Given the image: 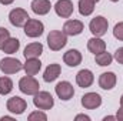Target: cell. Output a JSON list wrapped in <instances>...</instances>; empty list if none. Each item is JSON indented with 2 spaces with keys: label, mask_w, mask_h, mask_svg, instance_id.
<instances>
[{
  "label": "cell",
  "mask_w": 123,
  "mask_h": 121,
  "mask_svg": "<svg viewBox=\"0 0 123 121\" xmlns=\"http://www.w3.org/2000/svg\"><path fill=\"white\" fill-rule=\"evenodd\" d=\"M66 43H67V34H64L63 30H53L47 36V46L53 51L62 50L66 46Z\"/></svg>",
  "instance_id": "cell-1"
},
{
  "label": "cell",
  "mask_w": 123,
  "mask_h": 121,
  "mask_svg": "<svg viewBox=\"0 0 123 121\" xmlns=\"http://www.w3.org/2000/svg\"><path fill=\"white\" fill-rule=\"evenodd\" d=\"M19 90L22 91L23 94L34 95L36 93L40 91V84H39V81L33 76H26V77L20 78V81H19Z\"/></svg>",
  "instance_id": "cell-2"
},
{
  "label": "cell",
  "mask_w": 123,
  "mask_h": 121,
  "mask_svg": "<svg viewBox=\"0 0 123 121\" xmlns=\"http://www.w3.org/2000/svg\"><path fill=\"white\" fill-rule=\"evenodd\" d=\"M33 104L39 110H50L55 105V100H53V97H52L50 93H47V91H39V93L34 94Z\"/></svg>",
  "instance_id": "cell-3"
},
{
  "label": "cell",
  "mask_w": 123,
  "mask_h": 121,
  "mask_svg": "<svg viewBox=\"0 0 123 121\" xmlns=\"http://www.w3.org/2000/svg\"><path fill=\"white\" fill-rule=\"evenodd\" d=\"M107 27H109V22L103 16H96L89 23V29H90V31H92V34L94 37L105 36L107 33Z\"/></svg>",
  "instance_id": "cell-4"
},
{
  "label": "cell",
  "mask_w": 123,
  "mask_h": 121,
  "mask_svg": "<svg viewBox=\"0 0 123 121\" xmlns=\"http://www.w3.org/2000/svg\"><path fill=\"white\" fill-rule=\"evenodd\" d=\"M22 68H23V64L17 59L4 57L0 60V71L4 74H14V73H19Z\"/></svg>",
  "instance_id": "cell-5"
},
{
  "label": "cell",
  "mask_w": 123,
  "mask_h": 121,
  "mask_svg": "<svg viewBox=\"0 0 123 121\" xmlns=\"http://www.w3.org/2000/svg\"><path fill=\"white\" fill-rule=\"evenodd\" d=\"M23 27H25V34L30 38L40 37L44 31V24L40 20H36V19H29Z\"/></svg>",
  "instance_id": "cell-6"
},
{
  "label": "cell",
  "mask_w": 123,
  "mask_h": 121,
  "mask_svg": "<svg viewBox=\"0 0 123 121\" xmlns=\"http://www.w3.org/2000/svg\"><path fill=\"white\" fill-rule=\"evenodd\" d=\"M29 14L25 9H20V7H16L13 9L10 13H9V22L14 26V27H23L26 24V22L29 20Z\"/></svg>",
  "instance_id": "cell-7"
},
{
  "label": "cell",
  "mask_w": 123,
  "mask_h": 121,
  "mask_svg": "<svg viewBox=\"0 0 123 121\" xmlns=\"http://www.w3.org/2000/svg\"><path fill=\"white\" fill-rule=\"evenodd\" d=\"M6 107H7V110H9L12 114L20 116V114H23V113H25V110L27 108V103H26V100H25V98L14 95V97H12V98H9V100H7Z\"/></svg>",
  "instance_id": "cell-8"
},
{
  "label": "cell",
  "mask_w": 123,
  "mask_h": 121,
  "mask_svg": "<svg viewBox=\"0 0 123 121\" xmlns=\"http://www.w3.org/2000/svg\"><path fill=\"white\" fill-rule=\"evenodd\" d=\"M55 91H56L57 97L60 100H63V101H69L74 95V88H73V86L69 81H60V83H57L56 87H55Z\"/></svg>",
  "instance_id": "cell-9"
},
{
  "label": "cell",
  "mask_w": 123,
  "mask_h": 121,
  "mask_svg": "<svg viewBox=\"0 0 123 121\" xmlns=\"http://www.w3.org/2000/svg\"><path fill=\"white\" fill-rule=\"evenodd\" d=\"M55 11L62 19H69L73 14V3L72 0H57L55 4Z\"/></svg>",
  "instance_id": "cell-10"
},
{
  "label": "cell",
  "mask_w": 123,
  "mask_h": 121,
  "mask_svg": "<svg viewBox=\"0 0 123 121\" xmlns=\"http://www.w3.org/2000/svg\"><path fill=\"white\" fill-rule=\"evenodd\" d=\"M82 105L86 110H94L102 105V97L97 93H86L82 97Z\"/></svg>",
  "instance_id": "cell-11"
},
{
  "label": "cell",
  "mask_w": 123,
  "mask_h": 121,
  "mask_svg": "<svg viewBox=\"0 0 123 121\" xmlns=\"http://www.w3.org/2000/svg\"><path fill=\"white\" fill-rule=\"evenodd\" d=\"M93 81H94V76H93L92 71L87 70V68H83V70H80V71L76 74V83H77V86L82 87V88L90 87L93 84Z\"/></svg>",
  "instance_id": "cell-12"
},
{
  "label": "cell",
  "mask_w": 123,
  "mask_h": 121,
  "mask_svg": "<svg viewBox=\"0 0 123 121\" xmlns=\"http://www.w3.org/2000/svg\"><path fill=\"white\" fill-rule=\"evenodd\" d=\"M83 23L80 20H67L64 24H63V33L67 34V36H77L83 31Z\"/></svg>",
  "instance_id": "cell-13"
},
{
  "label": "cell",
  "mask_w": 123,
  "mask_h": 121,
  "mask_svg": "<svg viewBox=\"0 0 123 121\" xmlns=\"http://www.w3.org/2000/svg\"><path fill=\"white\" fill-rule=\"evenodd\" d=\"M82 53L79 51V50H76V49H70V50H67L64 54H63V61H64V64H67L69 67H76V66H79L80 63H82Z\"/></svg>",
  "instance_id": "cell-14"
},
{
  "label": "cell",
  "mask_w": 123,
  "mask_h": 121,
  "mask_svg": "<svg viewBox=\"0 0 123 121\" xmlns=\"http://www.w3.org/2000/svg\"><path fill=\"white\" fill-rule=\"evenodd\" d=\"M116 74L112 73V71H107V73H102L100 77H99V86L100 88L103 90H112L115 86H116Z\"/></svg>",
  "instance_id": "cell-15"
},
{
  "label": "cell",
  "mask_w": 123,
  "mask_h": 121,
  "mask_svg": "<svg viewBox=\"0 0 123 121\" xmlns=\"http://www.w3.org/2000/svg\"><path fill=\"white\" fill-rule=\"evenodd\" d=\"M30 7H31V10H33L34 14H37V16H44V14H47V13L50 11L52 4H50L49 0H33L31 4H30Z\"/></svg>",
  "instance_id": "cell-16"
},
{
  "label": "cell",
  "mask_w": 123,
  "mask_h": 121,
  "mask_svg": "<svg viewBox=\"0 0 123 121\" xmlns=\"http://www.w3.org/2000/svg\"><path fill=\"white\" fill-rule=\"evenodd\" d=\"M60 73H62L60 64H57V63L49 64V66L46 67V70H44L43 80H44L46 83H52V81H55V80H56V78L60 76Z\"/></svg>",
  "instance_id": "cell-17"
},
{
  "label": "cell",
  "mask_w": 123,
  "mask_h": 121,
  "mask_svg": "<svg viewBox=\"0 0 123 121\" xmlns=\"http://www.w3.org/2000/svg\"><path fill=\"white\" fill-rule=\"evenodd\" d=\"M42 68V61L39 59H26V63L23 64V70L26 76H36Z\"/></svg>",
  "instance_id": "cell-18"
},
{
  "label": "cell",
  "mask_w": 123,
  "mask_h": 121,
  "mask_svg": "<svg viewBox=\"0 0 123 121\" xmlns=\"http://www.w3.org/2000/svg\"><path fill=\"white\" fill-rule=\"evenodd\" d=\"M43 53V44L42 43H30L25 47V57L26 59H39Z\"/></svg>",
  "instance_id": "cell-19"
},
{
  "label": "cell",
  "mask_w": 123,
  "mask_h": 121,
  "mask_svg": "<svg viewBox=\"0 0 123 121\" xmlns=\"http://www.w3.org/2000/svg\"><path fill=\"white\" fill-rule=\"evenodd\" d=\"M87 49L93 54H99V53H102V51L106 50V43L100 37H92L87 41Z\"/></svg>",
  "instance_id": "cell-20"
},
{
  "label": "cell",
  "mask_w": 123,
  "mask_h": 121,
  "mask_svg": "<svg viewBox=\"0 0 123 121\" xmlns=\"http://www.w3.org/2000/svg\"><path fill=\"white\" fill-rule=\"evenodd\" d=\"M19 47H20L19 38H16V37H9V38L6 40V43H4V46H3L1 50H3L6 54H14V53L19 50Z\"/></svg>",
  "instance_id": "cell-21"
},
{
  "label": "cell",
  "mask_w": 123,
  "mask_h": 121,
  "mask_svg": "<svg viewBox=\"0 0 123 121\" xmlns=\"http://www.w3.org/2000/svg\"><path fill=\"white\" fill-rule=\"evenodd\" d=\"M94 61H96V64H99L100 67H106V66H110V64H112L113 56L105 50V51H102V53H99V54H94Z\"/></svg>",
  "instance_id": "cell-22"
},
{
  "label": "cell",
  "mask_w": 123,
  "mask_h": 121,
  "mask_svg": "<svg viewBox=\"0 0 123 121\" xmlns=\"http://www.w3.org/2000/svg\"><path fill=\"white\" fill-rule=\"evenodd\" d=\"M94 11V3L92 0H79V13L82 16H90Z\"/></svg>",
  "instance_id": "cell-23"
},
{
  "label": "cell",
  "mask_w": 123,
  "mask_h": 121,
  "mask_svg": "<svg viewBox=\"0 0 123 121\" xmlns=\"http://www.w3.org/2000/svg\"><path fill=\"white\" fill-rule=\"evenodd\" d=\"M13 90V81L10 77H0V94L6 95Z\"/></svg>",
  "instance_id": "cell-24"
},
{
  "label": "cell",
  "mask_w": 123,
  "mask_h": 121,
  "mask_svg": "<svg viewBox=\"0 0 123 121\" xmlns=\"http://www.w3.org/2000/svg\"><path fill=\"white\" fill-rule=\"evenodd\" d=\"M27 118H29V121H39V120L40 121H46L47 120V116H46L43 111H33Z\"/></svg>",
  "instance_id": "cell-25"
},
{
  "label": "cell",
  "mask_w": 123,
  "mask_h": 121,
  "mask_svg": "<svg viewBox=\"0 0 123 121\" xmlns=\"http://www.w3.org/2000/svg\"><path fill=\"white\" fill-rule=\"evenodd\" d=\"M9 37H10V31L6 27H0V50L3 49V46H4V43Z\"/></svg>",
  "instance_id": "cell-26"
},
{
  "label": "cell",
  "mask_w": 123,
  "mask_h": 121,
  "mask_svg": "<svg viewBox=\"0 0 123 121\" xmlns=\"http://www.w3.org/2000/svg\"><path fill=\"white\" fill-rule=\"evenodd\" d=\"M113 36H115L117 40L123 41V22L117 23V24L115 26V29H113Z\"/></svg>",
  "instance_id": "cell-27"
},
{
  "label": "cell",
  "mask_w": 123,
  "mask_h": 121,
  "mask_svg": "<svg viewBox=\"0 0 123 121\" xmlns=\"http://www.w3.org/2000/svg\"><path fill=\"white\" fill-rule=\"evenodd\" d=\"M113 59L117 61L119 64H123V47H119V49L115 51V56H113Z\"/></svg>",
  "instance_id": "cell-28"
},
{
  "label": "cell",
  "mask_w": 123,
  "mask_h": 121,
  "mask_svg": "<svg viewBox=\"0 0 123 121\" xmlns=\"http://www.w3.org/2000/svg\"><path fill=\"white\" fill-rule=\"evenodd\" d=\"M74 120H76V121H80V120L90 121V117H89V116H85V114H77V116L74 117Z\"/></svg>",
  "instance_id": "cell-29"
},
{
  "label": "cell",
  "mask_w": 123,
  "mask_h": 121,
  "mask_svg": "<svg viewBox=\"0 0 123 121\" xmlns=\"http://www.w3.org/2000/svg\"><path fill=\"white\" fill-rule=\"evenodd\" d=\"M116 120L123 121V107H120V108L117 110V114H116Z\"/></svg>",
  "instance_id": "cell-30"
},
{
  "label": "cell",
  "mask_w": 123,
  "mask_h": 121,
  "mask_svg": "<svg viewBox=\"0 0 123 121\" xmlns=\"http://www.w3.org/2000/svg\"><path fill=\"white\" fill-rule=\"evenodd\" d=\"M113 120H116V116H106L103 118V121H113Z\"/></svg>",
  "instance_id": "cell-31"
},
{
  "label": "cell",
  "mask_w": 123,
  "mask_h": 121,
  "mask_svg": "<svg viewBox=\"0 0 123 121\" xmlns=\"http://www.w3.org/2000/svg\"><path fill=\"white\" fill-rule=\"evenodd\" d=\"M14 0H0V3L1 4H4V6H9V4H12Z\"/></svg>",
  "instance_id": "cell-32"
},
{
  "label": "cell",
  "mask_w": 123,
  "mask_h": 121,
  "mask_svg": "<svg viewBox=\"0 0 123 121\" xmlns=\"http://www.w3.org/2000/svg\"><path fill=\"white\" fill-rule=\"evenodd\" d=\"M4 120H14V118H13V117H9V116H3V117H1V118H0V121H4Z\"/></svg>",
  "instance_id": "cell-33"
},
{
  "label": "cell",
  "mask_w": 123,
  "mask_h": 121,
  "mask_svg": "<svg viewBox=\"0 0 123 121\" xmlns=\"http://www.w3.org/2000/svg\"><path fill=\"white\" fill-rule=\"evenodd\" d=\"M120 107H123V94H122V97H120Z\"/></svg>",
  "instance_id": "cell-34"
},
{
  "label": "cell",
  "mask_w": 123,
  "mask_h": 121,
  "mask_svg": "<svg viewBox=\"0 0 123 121\" xmlns=\"http://www.w3.org/2000/svg\"><path fill=\"white\" fill-rule=\"evenodd\" d=\"M110 1H113V3H116V1H119V0H110Z\"/></svg>",
  "instance_id": "cell-35"
},
{
  "label": "cell",
  "mask_w": 123,
  "mask_h": 121,
  "mask_svg": "<svg viewBox=\"0 0 123 121\" xmlns=\"http://www.w3.org/2000/svg\"><path fill=\"white\" fill-rule=\"evenodd\" d=\"M93 3H97V1H99V0H92Z\"/></svg>",
  "instance_id": "cell-36"
}]
</instances>
